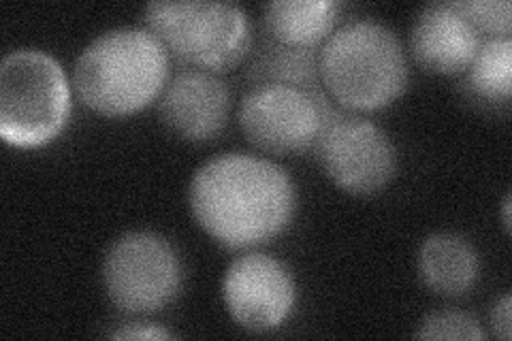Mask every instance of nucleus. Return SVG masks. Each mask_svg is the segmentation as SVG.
Segmentation results:
<instances>
[{"mask_svg":"<svg viewBox=\"0 0 512 341\" xmlns=\"http://www.w3.org/2000/svg\"><path fill=\"white\" fill-rule=\"evenodd\" d=\"M101 275L107 299L128 316L163 312L184 286L180 252L154 231H128L111 241Z\"/></svg>","mask_w":512,"mask_h":341,"instance_id":"423d86ee","label":"nucleus"},{"mask_svg":"<svg viewBox=\"0 0 512 341\" xmlns=\"http://www.w3.org/2000/svg\"><path fill=\"white\" fill-rule=\"evenodd\" d=\"M143 20L169 56L190 69L229 71L252 50L250 15L235 3L160 0L146 5Z\"/></svg>","mask_w":512,"mask_h":341,"instance_id":"39448f33","label":"nucleus"},{"mask_svg":"<svg viewBox=\"0 0 512 341\" xmlns=\"http://www.w3.org/2000/svg\"><path fill=\"white\" fill-rule=\"evenodd\" d=\"M463 75V86L474 101L508 107L512 94V39L489 37L480 41L478 52Z\"/></svg>","mask_w":512,"mask_h":341,"instance_id":"4468645a","label":"nucleus"},{"mask_svg":"<svg viewBox=\"0 0 512 341\" xmlns=\"http://www.w3.org/2000/svg\"><path fill=\"white\" fill-rule=\"evenodd\" d=\"M483 37L453 0L425 5L412 22L410 50L429 73L463 75L474 60Z\"/></svg>","mask_w":512,"mask_h":341,"instance_id":"9b49d317","label":"nucleus"},{"mask_svg":"<svg viewBox=\"0 0 512 341\" xmlns=\"http://www.w3.org/2000/svg\"><path fill=\"white\" fill-rule=\"evenodd\" d=\"M455 7L466 15L468 22L483 39L510 37L512 5L510 0H453Z\"/></svg>","mask_w":512,"mask_h":341,"instance_id":"f3484780","label":"nucleus"},{"mask_svg":"<svg viewBox=\"0 0 512 341\" xmlns=\"http://www.w3.org/2000/svg\"><path fill=\"white\" fill-rule=\"evenodd\" d=\"M325 90L256 84L239 103V126L256 150L291 156L312 150L331 111Z\"/></svg>","mask_w":512,"mask_h":341,"instance_id":"6e6552de","label":"nucleus"},{"mask_svg":"<svg viewBox=\"0 0 512 341\" xmlns=\"http://www.w3.org/2000/svg\"><path fill=\"white\" fill-rule=\"evenodd\" d=\"M320 86L331 101L352 113L378 111L408 88L404 43L378 20H352L331 32L318 50Z\"/></svg>","mask_w":512,"mask_h":341,"instance_id":"7ed1b4c3","label":"nucleus"},{"mask_svg":"<svg viewBox=\"0 0 512 341\" xmlns=\"http://www.w3.org/2000/svg\"><path fill=\"white\" fill-rule=\"evenodd\" d=\"M252 86L256 84H286L306 90H323L318 75V52L295 50L269 37L256 50L248 69Z\"/></svg>","mask_w":512,"mask_h":341,"instance_id":"2eb2a0df","label":"nucleus"},{"mask_svg":"<svg viewBox=\"0 0 512 341\" xmlns=\"http://www.w3.org/2000/svg\"><path fill=\"white\" fill-rule=\"evenodd\" d=\"M502 222H504L506 233H510V194H506L502 203Z\"/></svg>","mask_w":512,"mask_h":341,"instance_id":"aec40b11","label":"nucleus"},{"mask_svg":"<svg viewBox=\"0 0 512 341\" xmlns=\"http://www.w3.org/2000/svg\"><path fill=\"white\" fill-rule=\"evenodd\" d=\"M419 278L438 297L468 295L480 278V256L472 241L459 233H431L416 254Z\"/></svg>","mask_w":512,"mask_h":341,"instance_id":"f8f14e48","label":"nucleus"},{"mask_svg":"<svg viewBox=\"0 0 512 341\" xmlns=\"http://www.w3.org/2000/svg\"><path fill=\"white\" fill-rule=\"evenodd\" d=\"M109 337H114V339H171V337H175V333L165 329L163 324L137 320V322L120 324L118 329L109 333Z\"/></svg>","mask_w":512,"mask_h":341,"instance_id":"a211bd4d","label":"nucleus"},{"mask_svg":"<svg viewBox=\"0 0 512 341\" xmlns=\"http://www.w3.org/2000/svg\"><path fill=\"white\" fill-rule=\"evenodd\" d=\"M231 105V90L218 73L186 69L169 77L160 92L158 116L175 137L203 143L227 128Z\"/></svg>","mask_w":512,"mask_h":341,"instance_id":"9d476101","label":"nucleus"},{"mask_svg":"<svg viewBox=\"0 0 512 341\" xmlns=\"http://www.w3.org/2000/svg\"><path fill=\"white\" fill-rule=\"evenodd\" d=\"M414 337L419 339H457V341H476L487 339V333L480 322L466 312L459 310H436L423 316Z\"/></svg>","mask_w":512,"mask_h":341,"instance_id":"dca6fc26","label":"nucleus"},{"mask_svg":"<svg viewBox=\"0 0 512 341\" xmlns=\"http://www.w3.org/2000/svg\"><path fill=\"white\" fill-rule=\"evenodd\" d=\"M297 280L284 261L250 250L233 258L222 278V301L229 316L250 333L280 329L297 307Z\"/></svg>","mask_w":512,"mask_h":341,"instance_id":"1a4fd4ad","label":"nucleus"},{"mask_svg":"<svg viewBox=\"0 0 512 341\" xmlns=\"http://www.w3.org/2000/svg\"><path fill=\"white\" fill-rule=\"evenodd\" d=\"M169 81V52L146 26L96 35L73 67L82 103L105 118H126L154 103Z\"/></svg>","mask_w":512,"mask_h":341,"instance_id":"f03ea898","label":"nucleus"},{"mask_svg":"<svg viewBox=\"0 0 512 341\" xmlns=\"http://www.w3.org/2000/svg\"><path fill=\"white\" fill-rule=\"evenodd\" d=\"M73 84L56 56L18 47L0 62V137L15 148H41L67 126Z\"/></svg>","mask_w":512,"mask_h":341,"instance_id":"20e7f679","label":"nucleus"},{"mask_svg":"<svg viewBox=\"0 0 512 341\" xmlns=\"http://www.w3.org/2000/svg\"><path fill=\"white\" fill-rule=\"evenodd\" d=\"M338 20L340 3L335 0H271L263 7L265 35L295 50L318 52Z\"/></svg>","mask_w":512,"mask_h":341,"instance_id":"ddd939ff","label":"nucleus"},{"mask_svg":"<svg viewBox=\"0 0 512 341\" xmlns=\"http://www.w3.org/2000/svg\"><path fill=\"white\" fill-rule=\"evenodd\" d=\"M192 218L227 250H254L293 224L299 194L278 162L250 152L207 158L188 186Z\"/></svg>","mask_w":512,"mask_h":341,"instance_id":"f257e3e1","label":"nucleus"},{"mask_svg":"<svg viewBox=\"0 0 512 341\" xmlns=\"http://www.w3.org/2000/svg\"><path fill=\"white\" fill-rule=\"evenodd\" d=\"M512 299H510V292H504V295L491 305V312H489V324H491V331L495 337H500L504 341L510 339L512 335Z\"/></svg>","mask_w":512,"mask_h":341,"instance_id":"6ab92c4d","label":"nucleus"},{"mask_svg":"<svg viewBox=\"0 0 512 341\" xmlns=\"http://www.w3.org/2000/svg\"><path fill=\"white\" fill-rule=\"evenodd\" d=\"M312 150L329 180L357 197L384 190L397 173L399 156L393 139L361 113L331 109Z\"/></svg>","mask_w":512,"mask_h":341,"instance_id":"0eeeda50","label":"nucleus"}]
</instances>
